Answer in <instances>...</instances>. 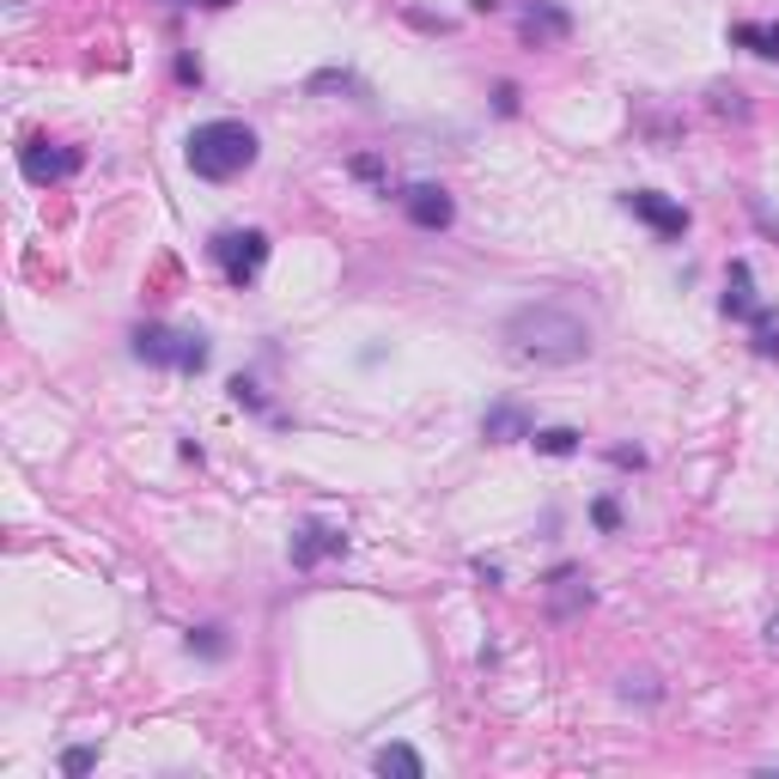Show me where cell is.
Masks as SVG:
<instances>
[{"instance_id":"1","label":"cell","mask_w":779,"mask_h":779,"mask_svg":"<svg viewBox=\"0 0 779 779\" xmlns=\"http://www.w3.org/2000/svg\"><path fill=\"white\" fill-rule=\"evenodd\" d=\"M505 342L517 359H542V366H579L591 354V323L573 317L566 305H517L505 317Z\"/></svg>"},{"instance_id":"2","label":"cell","mask_w":779,"mask_h":779,"mask_svg":"<svg viewBox=\"0 0 779 779\" xmlns=\"http://www.w3.org/2000/svg\"><path fill=\"white\" fill-rule=\"evenodd\" d=\"M256 152H263V140H256L250 122H231V116H219V122H201L189 128V171L207 177V184H231V177H244L256 165Z\"/></svg>"},{"instance_id":"3","label":"cell","mask_w":779,"mask_h":779,"mask_svg":"<svg viewBox=\"0 0 779 779\" xmlns=\"http://www.w3.org/2000/svg\"><path fill=\"white\" fill-rule=\"evenodd\" d=\"M207 250H214V263L226 268L231 287L244 293V287H256V275L268 268V250H275V244H268V231L244 226V231H219V238L207 244Z\"/></svg>"},{"instance_id":"4","label":"cell","mask_w":779,"mask_h":779,"mask_svg":"<svg viewBox=\"0 0 779 779\" xmlns=\"http://www.w3.org/2000/svg\"><path fill=\"white\" fill-rule=\"evenodd\" d=\"M80 165H86V152L61 147V140H24L19 147V171L31 184H68V177H80Z\"/></svg>"},{"instance_id":"5","label":"cell","mask_w":779,"mask_h":779,"mask_svg":"<svg viewBox=\"0 0 779 779\" xmlns=\"http://www.w3.org/2000/svg\"><path fill=\"white\" fill-rule=\"evenodd\" d=\"M621 207H628L633 219H645L658 238H682V231H688V207L670 201V195H658V189H628V195H621Z\"/></svg>"},{"instance_id":"6","label":"cell","mask_w":779,"mask_h":779,"mask_svg":"<svg viewBox=\"0 0 779 779\" xmlns=\"http://www.w3.org/2000/svg\"><path fill=\"white\" fill-rule=\"evenodd\" d=\"M402 214H408L421 231H445L451 219H457V201H451L445 184H408L402 189Z\"/></svg>"},{"instance_id":"7","label":"cell","mask_w":779,"mask_h":779,"mask_svg":"<svg viewBox=\"0 0 779 779\" xmlns=\"http://www.w3.org/2000/svg\"><path fill=\"white\" fill-rule=\"evenodd\" d=\"M293 566L298 573H310L317 561H329V554H347V530L342 524H298L293 542H287Z\"/></svg>"},{"instance_id":"8","label":"cell","mask_w":779,"mask_h":779,"mask_svg":"<svg viewBox=\"0 0 779 779\" xmlns=\"http://www.w3.org/2000/svg\"><path fill=\"white\" fill-rule=\"evenodd\" d=\"M184 354H189V335H184V329H165V323H147V329H135V359H147V366L184 372Z\"/></svg>"},{"instance_id":"9","label":"cell","mask_w":779,"mask_h":779,"mask_svg":"<svg viewBox=\"0 0 779 779\" xmlns=\"http://www.w3.org/2000/svg\"><path fill=\"white\" fill-rule=\"evenodd\" d=\"M517 31H524V43H561V37H573V12L561 7V0H530L524 19H517Z\"/></svg>"},{"instance_id":"10","label":"cell","mask_w":779,"mask_h":779,"mask_svg":"<svg viewBox=\"0 0 779 779\" xmlns=\"http://www.w3.org/2000/svg\"><path fill=\"white\" fill-rule=\"evenodd\" d=\"M536 433V421H530V408H517V402H493L482 414V438L487 445H517V438Z\"/></svg>"},{"instance_id":"11","label":"cell","mask_w":779,"mask_h":779,"mask_svg":"<svg viewBox=\"0 0 779 779\" xmlns=\"http://www.w3.org/2000/svg\"><path fill=\"white\" fill-rule=\"evenodd\" d=\"M719 310L724 317H756L761 310V298H756V275H749V263H731L724 268V298H719Z\"/></svg>"},{"instance_id":"12","label":"cell","mask_w":779,"mask_h":779,"mask_svg":"<svg viewBox=\"0 0 779 779\" xmlns=\"http://www.w3.org/2000/svg\"><path fill=\"white\" fill-rule=\"evenodd\" d=\"M579 573H573V566H554V573H549V615H573V609H584V603H591V584H573Z\"/></svg>"},{"instance_id":"13","label":"cell","mask_w":779,"mask_h":779,"mask_svg":"<svg viewBox=\"0 0 779 779\" xmlns=\"http://www.w3.org/2000/svg\"><path fill=\"white\" fill-rule=\"evenodd\" d=\"M372 768H378L384 779H389V773H402V779H421V773H426V761L414 756L408 743H389V749H378V756H372Z\"/></svg>"},{"instance_id":"14","label":"cell","mask_w":779,"mask_h":779,"mask_svg":"<svg viewBox=\"0 0 779 779\" xmlns=\"http://www.w3.org/2000/svg\"><path fill=\"white\" fill-rule=\"evenodd\" d=\"M305 92H310V98H329V92H342V98H359L366 86H359L347 68H317V73L305 80Z\"/></svg>"},{"instance_id":"15","label":"cell","mask_w":779,"mask_h":779,"mask_svg":"<svg viewBox=\"0 0 779 779\" xmlns=\"http://www.w3.org/2000/svg\"><path fill=\"white\" fill-rule=\"evenodd\" d=\"M731 43L756 49L761 61H779V24H731Z\"/></svg>"},{"instance_id":"16","label":"cell","mask_w":779,"mask_h":779,"mask_svg":"<svg viewBox=\"0 0 779 779\" xmlns=\"http://www.w3.org/2000/svg\"><path fill=\"white\" fill-rule=\"evenodd\" d=\"M530 445H536L542 457H573L579 433H573V426H542V433H530Z\"/></svg>"},{"instance_id":"17","label":"cell","mask_w":779,"mask_h":779,"mask_svg":"<svg viewBox=\"0 0 779 779\" xmlns=\"http://www.w3.org/2000/svg\"><path fill=\"white\" fill-rule=\"evenodd\" d=\"M189 652H201V658H226V652H231L226 628H195V633H189Z\"/></svg>"},{"instance_id":"18","label":"cell","mask_w":779,"mask_h":779,"mask_svg":"<svg viewBox=\"0 0 779 779\" xmlns=\"http://www.w3.org/2000/svg\"><path fill=\"white\" fill-rule=\"evenodd\" d=\"M756 354H779V310H756Z\"/></svg>"},{"instance_id":"19","label":"cell","mask_w":779,"mask_h":779,"mask_svg":"<svg viewBox=\"0 0 779 779\" xmlns=\"http://www.w3.org/2000/svg\"><path fill=\"white\" fill-rule=\"evenodd\" d=\"M92 768H98V749H92V743L61 749V773H68V779H80V773H92Z\"/></svg>"},{"instance_id":"20","label":"cell","mask_w":779,"mask_h":779,"mask_svg":"<svg viewBox=\"0 0 779 779\" xmlns=\"http://www.w3.org/2000/svg\"><path fill=\"white\" fill-rule=\"evenodd\" d=\"M591 524H596V530H603V536H615V530H621V505H615V500H609V493H603V500H596V505H591Z\"/></svg>"},{"instance_id":"21","label":"cell","mask_w":779,"mask_h":779,"mask_svg":"<svg viewBox=\"0 0 779 779\" xmlns=\"http://www.w3.org/2000/svg\"><path fill=\"white\" fill-rule=\"evenodd\" d=\"M712 110H731V116H749V103L737 86H712Z\"/></svg>"},{"instance_id":"22","label":"cell","mask_w":779,"mask_h":779,"mask_svg":"<svg viewBox=\"0 0 779 779\" xmlns=\"http://www.w3.org/2000/svg\"><path fill=\"white\" fill-rule=\"evenodd\" d=\"M609 463H615V470H645V451L640 445H615V451H609Z\"/></svg>"},{"instance_id":"23","label":"cell","mask_w":779,"mask_h":779,"mask_svg":"<svg viewBox=\"0 0 779 779\" xmlns=\"http://www.w3.org/2000/svg\"><path fill=\"white\" fill-rule=\"evenodd\" d=\"M493 110H500V116H517V86H512V80L493 86Z\"/></svg>"},{"instance_id":"24","label":"cell","mask_w":779,"mask_h":779,"mask_svg":"<svg viewBox=\"0 0 779 779\" xmlns=\"http://www.w3.org/2000/svg\"><path fill=\"white\" fill-rule=\"evenodd\" d=\"M231 402H244V408H263V389L250 378H231Z\"/></svg>"},{"instance_id":"25","label":"cell","mask_w":779,"mask_h":779,"mask_svg":"<svg viewBox=\"0 0 779 779\" xmlns=\"http://www.w3.org/2000/svg\"><path fill=\"white\" fill-rule=\"evenodd\" d=\"M354 177H366V184H384V165L372 159V152H359V159H354Z\"/></svg>"},{"instance_id":"26","label":"cell","mask_w":779,"mask_h":779,"mask_svg":"<svg viewBox=\"0 0 779 779\" xmlns=\"http://www.w3.org/2000/svg\"><path fill=\"white\" fill-rule=\"evenodd\" d=\"M177 80H184V86H201V61H195V56H177Z\"/></svg>"},{"instance_id":"27","label":"cell","mask_w":779,"mask_h":779,"mask_svg":"<svg viewBox=\"0 0 779 779\" xmlns=\"http://www.w3.org/2000/svg\"><path fill=\"white\" fill-rule=\"evenodd\" d=\"M749 214H756V226L768 231V238H779V219H773V214H768V207H761V201H749Z\"/></svg>"},{"instance_id":"28","label":"cell","mask_w":779,"mask_h":779,"mask_svg":"<svg viewBox=\"0 0 779 779\" xmlns=\"http://www.w3.org/2000/svg\"><path fill=\"white\" fill-rule=\"evenodd\" d=\"M475 579H482V584H500L505 573H500V561H475Z\"/></svg>"},{"instance_id":"29","label":"cell","mask_w":779,"mask_h":779,"mask_svg":"<svg viewBox=\"0 0 779 779\" xmlns=\"http://www.w3.org/2000/svg\"><path fill=\"white\" fill-rule=\"evenodd\" d=\"M768 640L779 645V615H768Z\"/></svg>"},{"instance_id":"30","label":"cell","mask_w":779,"mask_h":779,"mask_svg":"<svg viewBox=\"0 0 779 779\" xmlns=\"http://www.w3.org/2000/svg\"><path fill=\"white\" fill-rule=\"evenodd\" d=\"M195 7H214L219 12V7H231V0H195Z\"/></svg>"},{"instance_id":"31","label":"cell","mask_w":779,"mask_h":779,"mask_svg":"<svg viewBox=\"0 0 779 779\" xmlns=\"http://www.w3.org/2000/svg\"><path fill=\"white\" fill-rule=\"evenodd\" d=\"M171 7H189V0H171Z\"/></svg>"}]
</instances>
